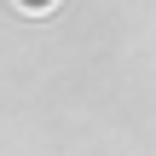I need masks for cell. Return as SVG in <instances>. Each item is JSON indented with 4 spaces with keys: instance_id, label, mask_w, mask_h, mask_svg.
I'll use <instances>...</instances> for the list:
<instances>
[{
    "instance_id": "1",
    "label": "cell",
    "mask_w": 156,
    "mask_h": 156,
    "mask_svg": "<svg viewBox=\"0 0 156 156\" xmlns=\"http://www.w3.org/2000/svg\"><path fill=\"white\" fill-rule=\"evenodd\" d=\"M12 6H17V12H52L58 0H12Z\"/></svg>"
}]
</instances>
